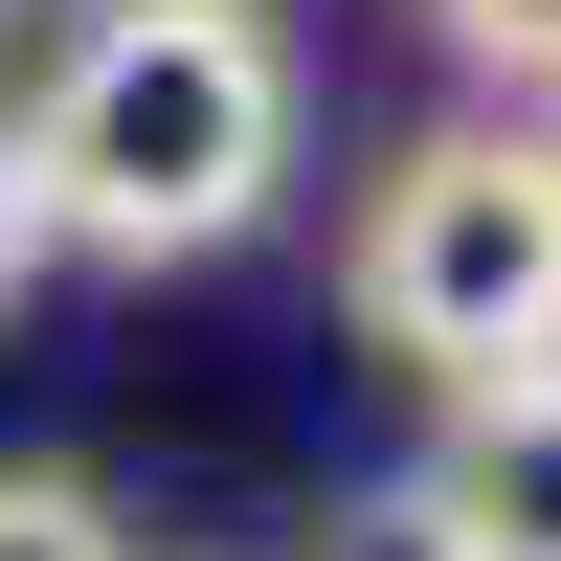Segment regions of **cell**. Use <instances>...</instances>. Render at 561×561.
I'll list each match as a JSON object with an SVG mask.
<instances>
[{
  "label": "cell",
  "instance_id": "cell-4",
  "mask_svg": "<svg viewBox=\"0 0 561 561\" xmlns=\"http://www.w3.org/2000/svg\"><path fill=\"white\" fill-rule=\"evenodd\" d=\"M427 45L494 68V90H561V0H427Z\"/></svg>",
  "mask_w": 561,
  "mask_h": 561
},
{
  "label": "cell",
  "instance_id": "cell-3",
  "mask_svg": "<svg viewBox=\"0 0 561 561\" xmlns=\"http://www.w3.org/2000/svg\"><path fill=\"white\" fill-rule=\"evenodd\" d=\"M404 561H561V359L472 382L404 472Z\"/></svg>",
  "mask_w": 561,
  "mask_h": 561
},
{
  "label": "cell",
  "instance_id": "cell-1",
  "mask_svg": "<svg viewBox=\"0 0 561 561\" xmlns=\"http://www.w3.org/2000/svg\"><path fill=\"white\" fill-rule=\"evenodd\" d=\"M0 135H23L45 248L203 270V248H248L270 180H293V23H270V0H90Z\"/></svg>",
  "mask_w": 561,
  "mask_h": 561
},
{
  "label": "cell",
  "instance_id": "cell-6",
  "mask_svg": "<svg viewBox=\"0 0 561 561\" xmlns=\"http://www.w3.org/2000/svg\"><path fill=\"white\" fill-rule=\"evenodd\" d=\"M45 293V203H23V135H0V314Z\"/></svg>",
  "mask_w": 561,
  "mask_h": 561
},
{
  "label": "cell",
  "instance_id": "cell-5",
  "mask_svg": "<svg viewBox=\"0 0 561 561\" xmlns=\"http://www.w3.org/2000/svg\"><path fill=\"white\" fill-rule=\"evenodd\" d=\"M0 561H135L90 472H0Z\"/></svg>",
  "mask_w": 561,
  "mask_h": 561
},
{
  "label": "cell",
  "instance_id": "cell-2",
  "mask_svg": "<svg viewBox=\"0 0 561 561\" xmlns=\"http://www.w3.org/2000/svg\"><path fill=\"white\" fill-rule=\"evenodd\" d=\"M359 337L404 359V382H517L561 359V135H404L382 180H359V248H337Z\"/></svg>",
  "mask_w": 561,
  "mask_h": 561
}]
</instances>
